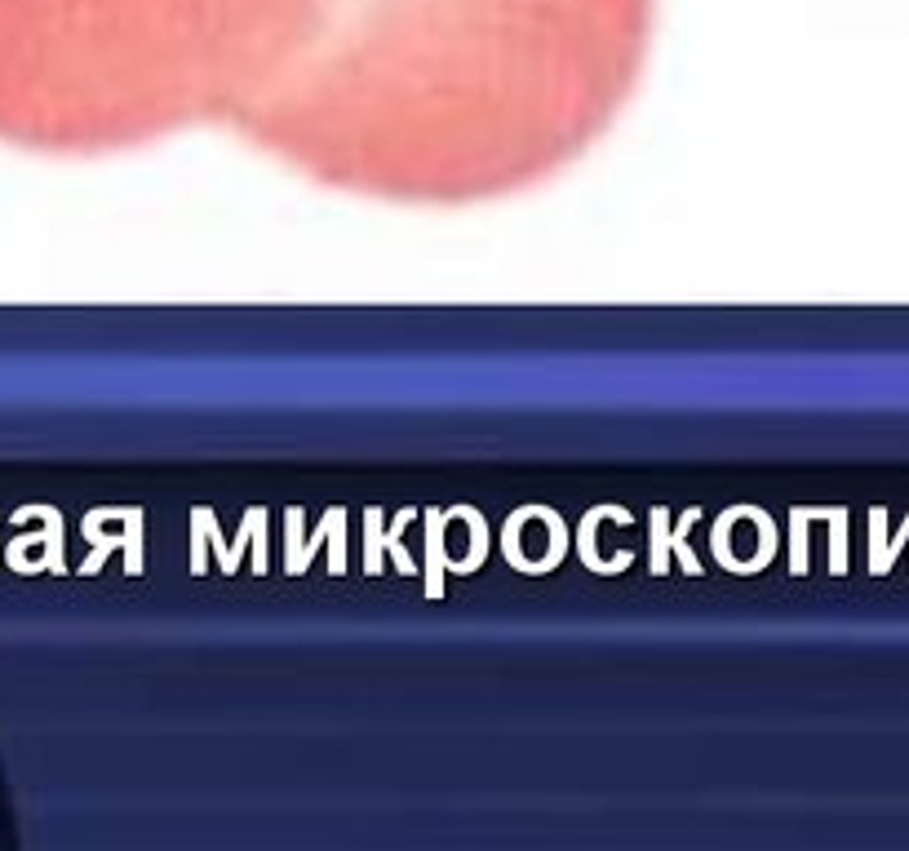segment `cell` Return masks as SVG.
I'll list each match as a JSON object with an SVG mask.
<instances>
[{
    "label": "cell",
    "instance_id": "obj_1",
    "mask_svg": "<svg viewBox=\"0 0 909 851\" xmlns=\"http://www.w3.org/2000/svg\"><path fill=\"white\" fill-rule=\"evenodd\" d=\"M170 0H0V129L36 125ZM178 5V0H174Z\"/></svg>",
    "mask_w": 909,
    "mask_h": 851
}]
</instances>
